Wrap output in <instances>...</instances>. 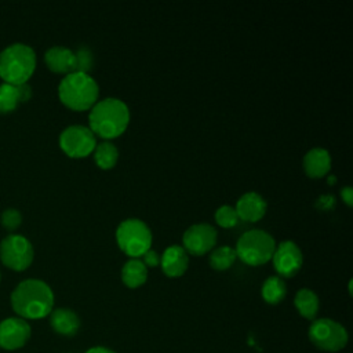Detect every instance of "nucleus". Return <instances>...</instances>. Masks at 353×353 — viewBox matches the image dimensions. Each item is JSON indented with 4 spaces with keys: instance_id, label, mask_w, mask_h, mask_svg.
<instances>
[{
    "instance_id": "b1692460",
    "label": "nucleus",
    "mask_w": 353,
    "mask_h": 353,
    "mask_svg": "<svg viewBox=\"0 0 353 353\" xmlns=\"http://www.w3.org/2000/svg\"><path fill=\"white\" fill-rule=\"evenodd\" d=\"M215 222L225 229H230L234 228L239 223V215L234 210V207L232 205H221L219 208H216L215 211Z\"/></svg>"
},
{
    "instance_id": "ddd939ff",
    "label": "nucleus",
    "mask_w": 353,
    "mask_h": 353,
    "mask_svg": "<svg viewBox=\"0 0 353 353\" xmlns=\"http://www.w3.org/2000/svg\"><path fill=\"white\" fill-rule=\"evenodd\" d=\"M266 200L256 192H248L240 196L236 203V212L239 219L247 222H258L266 214Z\"/></svg>"
},
{
    "instance_id": "f03ea898",
    "label": "nucleus",
    "mask_w": 353,
    "mask_h": 353,
    "mask_svg": "<svg viewBox=\"0 0 353 353\" xmlns=\"http://www.w3.org/2000/svg\"><path fill=\"white\" fill-rule=\"evenodd\" d=\"M130 109L119 98L98 101L88 114V128L98 138L110 141L120 137L128 127Z\"/></svg>"
},
{
    "instance_id": "5701e85b",
    "label": "nucleus",
    "mask_w": 353,
    "mask_h": 353,
    "mask_svg": "<svg viewBox=\"0 0 353 353\" xmlns=\"http://www.w3.org/2000/svg\"><path fill=\"white\" fill-rule=\"evenodd\" d=\"M237 259L234 248L229 245H221L210 254V266L215 270L229 269Z\"/></svg>"
},
{
    "instance_id": "4be33fe9",
    "label": "nucleus",
    "mask_w": 353,
    "mask_h": 353,
    "mask_svg": "<svg viewBox=\"0 0 353 353\" xmlns=\"http://www.w3.org/2000/svg\"><path fill=\"white\" fill-rule=\"evenodd\" d=\"M261 294H262V298L265 302H268L270 305H277L285 298L287 285L281 277L270 276L263 281Z\"/></svg>"
},
{
    "instance_id": "39448f33",
    "label": "nucleus",
    "mask_w": 353,
    "mask_h": 353,
    "mask_svg": "<svg viewBox=\"0 0 353 353\" xmlns=\"http://www.w3.org/2000/svg\"><path fill=\"white\" fill-rule=\"evenodd\" d=\"M274 250V239L261 229H251L243 233L234 247L237 258L250 266H259L269 262Z\"/></svg>"
},
{
    "instance_id": "cd10ccee",
    "label": "nucleus",
    "mask_w": 353,
    "mask_h": 353,
    "mask_svg": "<svg viewBox=\"0 0 353 353\" xmlns=\"http://www.w3.org/2000/svg\"><path fill=\"white\" fill-rule=\"evenodd\" d=\"M341 197L347 207L353 205V190L350 186H345L341 189Z\"/></svg>"
},
{
    "instance_id": "9b49d317",
    "label": "nucleus",
    "mask_w": 353,
    "mask_h": 353,
    "mask_svg": "<svg viewBox=\"0 0 353 353\" xmlns=\"http://www.w3.org/2000/svg\"><path fill=\"white\" fill-rule=\"evenodd\" d=\"M279 277L295 276L303 262L301 248L292 240H284L276 245L273 256L270 259Z\"/></svg>"
},
{
    "instance_id": "f8f14e48",
    "label": "nucleus",
    "mask_w": 353,
    "mask_h": 353,
    "mask_svg": "<svg viewBox=\"0 0 353 353\" xmlns=\"http://www.w3.org/2000/svg\"><path fill=\"white\" fill-rule=\"evenodd\" d=\"M30 325L21 317H8L0 323V347L6 350L21 349L30 338Z\"/></svg>"
},
{
    "instance_id": "393cba45",
    "label": "nucleus",
    "mask_w": 353,
    "mask_h": 353,
    "mask_svg": "<svg viewBox=\"0 0 353 353\" xmlns=\"http://www.w3.org/2000/svg\"><path fill=\"white\" fill-rule=\"evenodd\" d=\"M74 57H76V72L88 73L92 69L94 55L88 47H84V46L79 47L74 51Z\"/></svg>"
},
{
    "instance_id": "6e6552de",
    "label": "nucleus",
    "mask_w": 353,
    "mask_h": 353,
    "mask_svg": "<svg viewBox=\"0 0 353 353\" xmlns=\"http://www.w3.org/2000/svg\"><path fill=\"white\" fill-rule=\"evenodd\" d=\"M97 137L85 125H69L59 135V146L72 159H83L91 154L97 146Z\"/></svg>"
},
{
    "instance_id": "f3484780",
    "label": "nucleus",
    "mask_w": 353,
    "mask_h": 353,
    "mask_svg": "<svg viewBox=\"0 0 353 353\" xmlns=\"http://www.w3.org/2000/svg\"><path fill=\"white\" fill-rule=\"evenodd\" d=\"M303 170L310 178H321L331 170V156L323 148H313L303 156Z\"/></svg>"
},
{
    "instance_id": "412c9836",
    "label": "nucleus",
    "mask_w": 353,
    "mask_h": 353,
    "mask_svg": "<svg viewBox=\"0 0 353 353\" xmlns=\"http://www.w3.org/2000/svg\"><path fill=\"white\" fill-rule=\"evenodd\" d=\"M94 161L101 170H110L119 160V149L110 141H102L97 143L94 152Z\"/></svg>"
},
{
    "instance_id": "aec40b11",
    "label": "nucleus",
    "mask_w": 353,
    "mask_h": 353,
    "mask_svg": "<svg viewBox=\"0 0 353 353\" xmlns=\"http://www.w3.org/2000/svg\"><path fill=\"white\" fill-rule=\"evenodd\" d=\"M294 305L302 317H305L307 320H313L317 316V312L320 307V301H319V296L316 295V292H313L312 290L301 288L295 294Z\"/></svg>"
},
{
    "instance_id": "9d476101",
    "label": "nucleus",
    "mask_w": 353,
    "mask_h": 353,
    "mask_svg": "<svg viewBox=\"0 0 353 353\" xmlns=\"http://www.w3.org/2000/svg\"><path fill=\"white\" fill-rule=\"evenodd\" d=\"M216 229L210 223H196L189 226L183 236V250L192 255H204L210 252L216 244Z\"/></svg>"
},
{
    "instance_id": "a211bd4d",
    "label": "nucleus",
    "mask_w": 353,
    "mask_h": 353,
    "mask_svg": "<svg viewBox=\"0 0 353 353\" xmlns=\"http://www.w3.org/2000/svg\"><path fill=\"white\" fill-rule=\"evenodd\" d=\"M50 324L57 334L73 336L80 328V319L73 310L58 307L50 313Z\"/></svg>"
},
{
    "instance_id": "6ab92c4d",
    "label": "nucleus",
    "mask_w": 353,
    "mask_h": 353,
    "mask_svg": "<svg viewBox=\"0 0 353 353\" xmlns=\"http://www.w3.org/2000/svg\"><path fill=\"white\" fill-rule=\"evenodd\" d=\"M148 268L139 258L128 259L121 269V281L128 288H138L146 283Z\"/></svg>"
},
{
    "instance_id": "f257e3e1",
    "label": "nucleus",
    "mask_w": 353,
    "mask_h": 353,
    "mask_svg": "<svg viewBox=\"0 0 353 353\" xmlns=\"http://www.w3.org/2000/svg\"><path fill=\"white\" fill-rule=\"evenodd\" d=\"M11 306L23 320L43 319L52 312V290L47 283L37 279L23 280L11 294Z\"/></svg>"
},
{
    "instance_id": "423d86ee",
    "label": "nucleus",
    "mask_w": 353,
    "mask_h": 353,
    "mask_svg": "<svg viewBox=\"0 0 353 353\" xmlns=\"http://www.w3.org/2000/svg\"><path fill=\"white\" fill-rule=\"evenodd\" d=\"M116 243L130 258H139L152 245V232L143 221L128 218L117 226Z\"/></svg>"
},
{
    "instance_id": "dca6fc26",
    "label": "nucleus",
    "mask_w": 353,
    "mask_h": 353,
    "mask_svg": "<svg viewBox=\"0 0 353 353\" xmlns=\"http://www.w3.org/2000/svg\"><path fill=\"white\" fill-rule=\"evenodd\" d=\"M32 90L28 83L25 84H10L3 83L0 85V113L12 112L21 102L30 98Z\"/></svg>"
},
{
    "instance_id": "1a4fd4ad",
    "label": "nucleus",
    "mask_w": 353,
    "mask_h": 353,
    "mask_svg": "<svg viewBox=\"0 0 353 353\" xmlns=\"http://www.w3.org/2000/svg\"><path fill=\"white\" fill-rule=\"evenodd\" d=\"M1 262L12 270H25L33 261V247L21 234H10L0 244Z\"/></svg>"
},
{
    "instance_id": "2eb2a0df",
    "label": "nucleus",
    "mask_w": 353,
    "mask_h": 353,
    "mask_svg": "<svg viewBox=\"0 0 353 353\" xmlns=\"http://www.w3.org/2000/svg\"><path fill=\"white\" fill-rule=\"evenodd\" d=\"M44 61L47 68L55 73L69 74L76 72V57L70 48L54 46L46 51Z\"/></svg>"
},
{
    "instance_id": "7ed1b4c3",
    "label": "nucleus",
    "mask_w": 353,
    "mask_h": 353,
    "mask_svg": "<svg viewBox=\"0 0 353 353\" xmlns=\"http://www.w3.org/2000/svg\"><path fill=\"white\" fill-rule=\"evenodd\" d=\"M58 97L72 110H88L98 102L99 85L90 73L72 72L61 80Z\"/></svg>"
},
{
    "instance_id": "bb28decb",
    "label": "nucleus",
    "mask_w": 353,
    "mask_h": 353,
    "mask_svg": "<svg viewBox=\"0 0 353 353\" xmlns=\"http://www.w3.org/2000/svg\"><path fill=\"white\" fill-rule=\"evenodd\" d=\"M142 262L146 268H156L160 265V255L157 251L149 248L143 255H142Z\"/></svg>"
},
{
    "instance_id": "0eeeda50",
    "label": "nucleus",
    "mask_w": 353,
    "mask_h": 353,
    "mask_svg": "<svg viewBox=\"0 0 353 353\" xmlns=\"http://www.w3.org/2000/svg\"><path fill=\"white\" fill-rule=\"evenodd\" d=\"M310 342L325 352H338L347 343V331L331 319H317L309 327Z\"/></svg>"
},
{
    "instance_id": "4468645a",
    "label": "nucleus",
    "mask_w": 353,
    "mask_h": 353,
    "mask_svg": "<svg viewBox=\"0 0 353 353\" xmlns=\"http://www.w3.org/2000/svg\"><path fill=\"white\" fill-rule=\"evenodd\" d=\"M160 266L165 276L181 277L189 266L188 252L181 245H170L160 256Z\"/></svg>"
},
{
    "instance_id": "20e7f679",
    "label": "nucleus",
    "mask_w": 353,
    "mask_h": 353,
    "mask_svg": "<svg viewBox=\"0 0 353 353\" xmlns=\"http://www.w3.org/2000/svg\"><path fill=\"white\" fill-rule=\"evenodd\" d=\"M36 68V54L32 47L15 43L0 54V77L4 83L25 84Z\"/></svg>"
},
{
    "instance_id": "a878e982",
    "label": "nucleus",
    "mask_w": 353,
    "mask_h": 353,
    "mask_svg": "<svg viewBox=\"0 0 353 353\" xmlns=\"http://www.w3.org/2000/svg\"><path fill=\"white\" fill-rule=\"evenodd\" d=\"M21 222H22L21 212L15 208H8L1 214V225L8 230L17 229L21 225Z\"/></svg>"
},
{
    "instance_id": "c85d7f7f",
    "label": "nucleus",
    "mask_w": 353,
    "mask_h": 353,
    "mask_svg": "<svg viewBox=\"0 0 353 353\" xmlns=\"http://www.w3.org/2000/svg\"><path fill=\"white\" fill-rule=\"evenodd\" d=\"M85 353H116L108 347H103V346H95V347H91L88 349Z\"/></svg>"
}]
</instances>
